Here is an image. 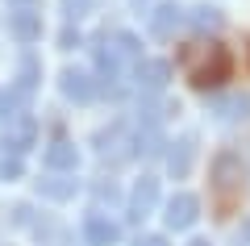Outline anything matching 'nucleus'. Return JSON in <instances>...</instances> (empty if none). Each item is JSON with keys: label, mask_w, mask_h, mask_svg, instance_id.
I'll return each mask as SVG.
<instances>
[{"label": "nucleus", "mask_w": 250, "mask_h": 246, "mask_svg": "<svg viewBox=\"0 0 250 246\" xmlns=\"http://www.w3.org/2000/svg\"><path fill=\"white\" fill-rule=\"evenodd\" d=\"M184 71L196 88H217L225 75H229V54L217 42H192L184 50Z\"/></svg>", "instance_id": "obj_1"}, {"label": "nucleus", "mask_w": 250, "mask_h": 246, "mask_svg": "<svg viewBox=\"0 0 250 246\" xmlns=\"http://www.w3.org/2000/svg\"><path fill=\"white\" fill-rule=\"evenodd\" d=\"M242 176H246V167H242V155L238 150H221V155L213 158V196L217 204H221L225 213L238 204L242 196Z\"/></svg>", "instance_id": "obj_2"}, {"label": "nucleus", "mask_w": 250, "mask_h": 246, "mask_svg": "<svg viewBox=\"0 0 250 246\" xmlns=\"http://www.w3.org/2000/svg\"><path fill=\"white\" fill-rule=\"evenodd\" d=\"M208 113L221 125L250 121V92H217V96H208Z\"/></svg>", "instance_id": "obj_3"}, {"label": "nucleus", "mask_w": 250, "mask_h": 246, "mask_svg": "<svg viewBox=\"0 0 250 246\" xmlns=\"http://www.w3.org/2000/svg\"><path fill=\"white\" fill-rule=\"evenodd\" d=\"M129 75H134V88L142 96H163V88H167V79H171V67L163 59H142V63L129 67Z\"/></svg>", "instance_id": "obj_4"}, {"label": "nucleus", "mask_w": 250, "mask_h": 246, "mask_svg": "<svg viewBox=\"0 0 250 246\" xmlns=\"http://www.w3.org/2000/svg\"><path fill=\"white\" fill-rule=\"evenodd\" d=\"M196 217H200V201L192 192H175L167 204H163L167 229H188V225H196Z\"/></svg>", "instance_id": "obj_5"}, {"label": "nucleus", "mask_w": 250, "mask_h": 246, "mask_svg": "<svg viewBox=\"0 0 250 246\" xmlns=\"http://www.w3.org/2000/svg\"><path fill=\"white\" fill-rule=\"evenodd\" d=\"M154 204H159V179H154V176H142V179L134 184V192H129V201H125L129 221H142L146 213H154Z\"/></svg>", "instance_id": "obj_6"}, {"label": "nucleus", "mask_w": 250, "mask_h": 246, "mask_svg": "<svg viewBox=\"0 0 250 246\" xmlns=\"http://www.w3.org/2000/svg\"><path fill=\"white\" fill-rule=\"evenodd\" d=\"M59 88H62V96H67V100L88 105V100L96 96V79H92L88 71H80V67H67V71L59 75Z\"/></svg>", "instance_id": "obj_7"}, {"label": "nucleus", "mask_w": 250, "mask_h": 246, "mask_svg": "<svg viewBox=\"0 0 250 246\" xmlns=\"http://www.w3.org/2000/svg\"><path fill=\"white\" fill-rule=\"evenodd\" d=\"M83 238H88V246H113L117 238H121V229H117V221L108 217V213L92 209L88 217H83Z\"/></svg>", "instance_id": "obj_8"}, {"label": "nucleus", "mask_w": 250, "mask_h": 246, "mask_svg": "<svg viewBox=\"0 0 250 246\" xmlns=\"http://www.w3.org/2000/svg\"><path fill=\"white\" fill-rule=\"evenodd\" d=\"M9 34L17 42H38L42 38V13L38 9H9Z\"/></svg>", "instance_id": "obj_9"}, {"label": "nucleus", "mask_w": 250, "mask_h": 246, "mask_svg": "<svg viewBox=\"0 0 250 246\" xmlns=\"http://www.w3.org/2000/svg\"><path fill=\"white\" fill-rule=\"evenodd\" d=\"M192 163H196V134H184V138L167 150V171H171V179H184L188 171H192Z\"/></svg>", "instance_id": "obj_10"}, {"label": "nucleus", "mask_w": 250, "mask_h": 246, "mask_svg": "<svg viewBox=\"0 0 250 246\" xmlns=\"http://www.w3.org/2000/svg\"><path fill=\"white\" fill-rule=\"evenodd\" d=\"M129 155H138V158H159L163 155V146H167V138H163V130L159 125H138V134L129 138Z\"/></svg>", "instance_id": "obj_11"}, {"label": "nucleus", "mask_w": 250, "mask_h": 246, "mask_svg": "<svg viewBox=\"0 0 250 246\" xmlns=\"http://www.w3.org/2000/svg\"><path fill=\"white\" fill-rule=\"evenodd\" d=\"M179 25H184V9H179V4H159V9L150 13V34L163 38V42H171Z\"/></svg>", "instance_id": "obj_12"}, {"label": "nucleus", "mask_w": 250, "mask_h": 246, "mask_svg": "<svg viewBox=\"0 0 250 246\" xmlns=\"http://www.w3.org/2000/svg\"><path fill=\"white\" fill-rule=\"evenodd\" d=\"M42 163H46L50 171H75V163H80V150H75V142L59 138V142H50V146H46Z\"/></svg>", "instance_id": "obj_13"}, {"label": "nucleus", "mask_w": 250, "mask_h": 246, "mask_svg": "<svg viewBox=\"0 0 250 246\" xmlns=\"http://www.w3.org/2000/svg\"><path fill=\"white\" fill-rule=\"evenodd\" d=\"M184 21L196 29V34H221V25H225V17H221L217 4H192V13H184Z\"/></svg>", "instance_id": "obj_14"}, {"label": "nucleus", "mask_w": 250, "mask_h": 246, "mask_svg": "<svg viewBox=\"0 0 250 246\" xmlns=\"http://www.w3.org/2000/svg\"><path fill=\"white\" fill-rule=\"evenodd\" d=\"M129 134H125V125H108V130H100L96 134V150H100V158H129Z\"/></svg>", "instance_id": "obj_15"}, {"label": "nucleus", "mask_w": 250, "mask_h": 246, "mask_svg": "<svg viewBox=\"0 0 250 246\" xmlns=\"http://www.w3.org/2000/svg\"><path fill=\"white\" fill-rule=\"evenodd\" d=\"M38 79H42V63L34 59V54H21V63H17V96L21 100H29L34 96V88H38Z\"/></svg>", "instance_id": "obj_16"}, {"label": "nucleus", "mask_w": 250, "mask_h": 246, "mask_svg": "<svg viewBox=\"0 0 250 246\" xmlns=\"http://www.w3.org/2000/svg\"><path fill=\"white\" fill-rule=\"evenodd\" d=\"M108 42V50L117 54V59L125 63V67H134V63H142V42H138L134 34H125V29H117L113 38H104Z\"/></svg>", "instance_id": "obj_17"}, {"label": "nucleus", "mask_w": 250, "mask_h": 246, "mask_svg": "<svg viewBox=\"0 0 250 246\" xmlns=\"http://www.w3.org/2000/svg\"><path fill=\"white\" fill-rule=\"evenodd\" d=\"M75 176H67V171H54L50 179H38V192L46 196V201H71L75 196Z\"/></svg>", "instance_id": "obj_18"}, {"label": "nucleus", "mask_w": 250, "mask_h": 246, "mask_svg": "<svg viewBox=\"0 0 250 246\" xmlns=\"http://www.w3.org/2000/svg\"><path fill=\"white\" fill-rule=\"evenodd\" d=\"M34 117H25L21 113L17 121H9V146H13V155H25L29 146H34Z\"/></svg>", "instance_id": "obj_19"}, {"label": "nucleus", "mask_w": 250, "mask_h": 246, "mask_svg": "<svg viewBox=\"0 0 250 246\" xmlns=\"http://www.w3.org/2000/svg\"><path fill=\"white\" fill-rule=\"evenodd\" d=\"M92 196H96V209H100V213H104V204L113 209V204L121 201V192H117L113 179H96V184H92Z\"/></svg>", "instance_id": "obj_20"}, {"label": "nucleus", "mask_w": 250, "mask_h": 246, "mask_svg": "<svg viewBox=\"0 0 250 246\" xmlns=\"http://www.w3.org/2000/svg\"><path fill=\"white\" fill-rule=\"evenodd\" d=\"M17 117H21V96L0 88V121H17Z\"/></svg>", "instance_id": "obj_21"}, {"label": "nucleus", "mask_w": 250, "mask_h": 246, "mask_svg": "<svg viewBox=\"0 0 250 246\" xmlns=\"http://www.w3.org/2000/svg\"><path fill=\"white\" fill-rule=\"evenodd\" d=\"M100 0H62V13H67V21H80L88 17V13H96Z\"/></svg>", "instance_id": "obj_22"}, {"label": "nucleus", "mask_w": 250, "mask_h": 246, "mask_svg": "<svg viewBox=\"0 0 250 246\" xmlns=\"http://www.w3.org/2000/svg\"><path fill=\"white\" fill-rule=\"evenodd\" d=\"M21 176V155H4L0 158V179H17Z\"/></svg>", "instance_id": "obj_23"}, {"label": "nucleus", "mask_w": 250, "mask_h": 246, "mask_svg": "<svg viewBox=\"0 0 250 246\" xmlns=\"http://www.w3.org/2000/svg\"><path fill=\"white\" fill-rule=\"evenodd\" d=\"M134 246H167V238H163V234H146V238H138Z\"/></svg>", "instance_id": "obj_24"}, {"label": "nucleus", "mask_w": 250, "mask_h": 246, "mask_svg": "<svg viewBox=\"0 0 250 246\" xmlns=\"http://www.w3.org/2000/svg\"><path fill=\"white\" fill-rule=\"evenodd\" d=\"M59 42H62V50H71V46H80V34H71V29H62V34H59Z\"/></svg>", "instance_id": "obj_25"}, {"label": "nucleus", "mask_w": 250, "mask_h": 246, "mask_svg": "<svg viewBox=\"0 0 250 246\" xmlns=\"http://www.w3.org/2000/svg\"><path fill=\"white\" fill-rule=\"evenodd\" d=\"M238 246H250V217L242 221V229H238Z\"/></svg>", "instance_id": "obj_26"}, {"label": "nucleus", "mask_w": 250, "mask_h": 246, "mask_svg": "<svg viewBox=\"0 0 250 246\" xmlns=\"http://www.w3.org/2000/svg\"><path fill=\"white\" fill-rule=\"evenodd\" d=\"M188 246H208V242H188Z\"/></svg>", "instance_id": "obj_27"}, {"label": "nucleus", "mask_w": 250, "mask_h": 246, "mask_svg": "<svg viewBox=\"0 0 250 246\" xmlns=\"http://www.w3.org/2000/svg\"><path fill=\"white\" fill-rule=\"evenodd\" d=\"M138 4H142V0H138Z\"/></svg>", "instance_id": "obj_28"}]
</instances>
